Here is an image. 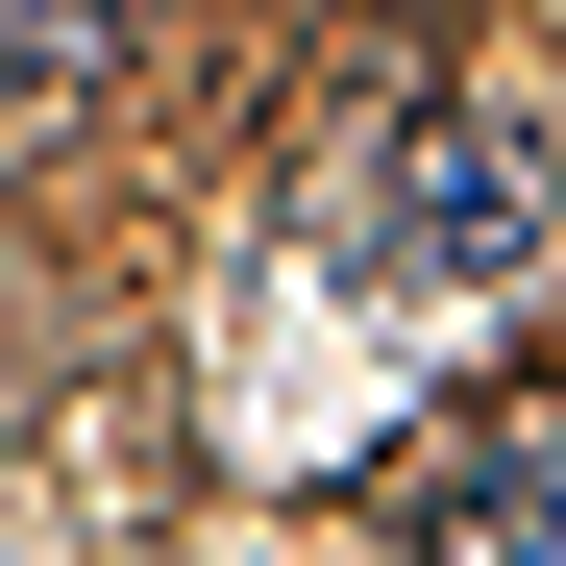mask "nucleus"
<instances>
[{"mask_svg":"<svg viewBox=\"0 0 566 566\" xmlns=\"http://www.w3.org/2000/svg\"><path fill=\"white\" fill-rule=\"evenodd\" d=\"M419 566H566V395H493L419 468Z\"/></svg>","mask_w":566,"mask_h":566,"instance_id":"obj_2","label":"nucleus"},{"mask_svg":"<svg viewBox=\"0 0 566 566\" xmlns=\"http://www.w3.org/2000/svg\"><path fill=\"white\" fill-rule=\"evenodd\" d=\"M542 198H566V172H542L517 99H419V124H395V271H517Z\"/></svg>","mask_w":566,"mask_h":566,"instance_id":"obj_1","label":"nucleus"},{"mask_svg":"<svg viewBox=\"0 0 566 566\" xmlns=\"http://www.w3.org/2000/svg\"><path fill=\"white\" fill-rule=\"evenodd\" d=\"M99 50H124V0H0V99H74Z\"/></svg>","mask_w":566,"mask_h":566,"instance_id":"obj_3","label":"nucleus"}]
</instances>
